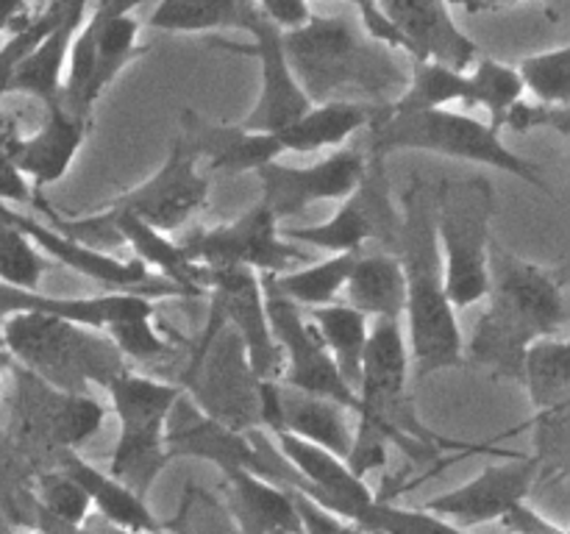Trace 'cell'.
<instances>
[{
  "label": "cell",
  "mask_w": 570,
  "mask_h": 534,
  "mask_svg": "<svg viewBox=\"0 0 570 534\" xmlns=\"http://www.w3.org/2000/svg\"><path fill=\"white\" fill-rule=\"evenodd\" d=\"M0 393H3V384H0Z\"/></svg>",
  "instance_id": "db71d44e"
},
{
  "label": "cell",
  "mask_w": 570,
  "mask_h": 534,
  "mask_svg": "<svg viewBox=\"0 0 570 534\" xmlns=\"http://www.w3.org/2000/svg\"><path fill=\"white\" fill-rule=\"evenodd\" d=\"M468 72L454 70L440 61H417L406 78L404 89L387 100L390 115H415V111L449 109L451 103L468 106Z\"/></svg>",
  "instance_id": "f546056e"
},
{
  "label": "cell",
  "mask_w": 570,
  "mask_h": 534,
  "mask_svg": "<svg viewBox=\"0 0 570 534\" xmlns=\"http://www.w3.org/2000/svg\"><path fill=\"white\" fill-rule=\"evenodd\" d=\"M534 415L570 409V343L568 337H543L523 354L521 382Z\"/></svg>",
  "instance_id": "83f0119b"
},
{
  "label": "cell",
  "mask_w": 570,
  "mask_h": 534,
  "mask_svg": "<svg viewBox=\"0 0 570 534\" xmlns=\"http://www.w3.org/2000/svg\"><path fill=\"white\" fill-rule=\"evenodd\" d=\"M204 284L206 295H209V315L243 339L256 376L278 382L282 378V350L273 339L259 276L243 270V267L204 270Z\"/></svg>",
  "instance_id": "9a60e30c"
},
{
  "label": "cell",
  "mask_w": 570,
  "mask_h": 534,
  "mask_svg": "<svg viewBox=\"0 0 570 534\" xmlns=\"http://www.w3.org/2000/svg\"><path fill=\"white\" fill-rule=\"evenodd\" d=\"M20 122L11 115L0 111V204L6 206H28L37 195V189L28 184V178L17 170L14 159H11V145L20 139Z\"/></svg>",
  "instance_id": "b9f144b4"
},
{
  "label": "cell",
  "mask_w": 570,
  "mask_h": 534,
  "mask_svg": "<svg viewBox=\"0 0 570 534\" xmlns=\"http://www.w3.org/2000/svg\"><path fill=\"white\" fill-rule=\"evenodd\" d=\"M445 293L456 312L488 298L495 189L488 178H443L432 189Z\"/></svg>",
  "instance_id": "5b68a950"
},
{
  "label": "cell",
  "mask_w": 570,
  "mask_h": 534,
  "mask_svg": "<svg viewBox=\"0 0 570 534\" xmlns=\"http://www.w3.org/2000/svg\"><path fill=\"white\" fill-rule=\"evenodd\" d=\"M523 89L538 103L570 106V44L523 56L515 65Z\"/></svg>",
  "instance_id": "d590c367"
},
{
  "label": "cell",
  "mask_w": 570,
  "mask_h": 534,
  "mask_svg": "<svg viewBox=\"0 0 570 534\" xmlns=\"http://www.w3.org/2000/svg\"><path fill=\"white\" fill-rule=\"evenodd\" d=\"M104 334L126 362H161L173 356V343L156 328L154 317H126L106 326Z\"/></svg>",
  "instance_id": "60d3db41"
},
{
  "label": "cell",
  "mask_w": 570,
  "mask_h": 534,
  "mask_svg": "<svg viewBox=\"0 0 570 534\" xmlns=\"http://www.w3.org/2000/svg\"><path fill=\"white\" fill-rule=\"evenodd\" d=\"M401 226L395 256L406 281L404 334L410 345V362L415 378H426L440 370L465 365V337L460 317L445 293L443 259H440L438 234H434L432 187L421 176H410L401 195Z\"/></svg>",
  "instance_id": "6da1fadb"
},
{
  "label": "cell",
  "mask_w": 570,
  "mask_h": 534,
  "mask_svg": "<svg viewBox=\"0 0 570 534\" xmlns=\"http://www.w3.org/2000/svg\"><path fill=\"white\" fill-rule=\"evenodd\" d=\"M367 156L362 150H334L326 159H317L306 167H289L282 161L259 167L256 176L262 181V198L278 222L298 217L321 200H345L365 176Z\"/></svg>",
  "instance_id": "5bb4252c"
},
{
  "label": "cell",
  "mask_w": 570,
  "mask_h": 534,
  "mask_svg": "<svg viewBox=\"0 0 570 534\" xmlns=\"http://www.w3.org/2000/svg\"><path fill=\"white\" fill-rule=\"evenodd\" d=\"M271 437L276 443L278 454L295 467V473L304 482L295 493L306 495V498L315 501L326 512L348 523H356L362 512L376 501L371 484L356 476L343 456L332 454L326 448H317L312 443H304V439L293 437V434L282 432L271 434Z\"/></svg>",
  "instance_id": "e0dca14e"
},
{
  "label": "cell",
  "mask_w": 570,
  "mask_h": 534,
  "mask_svg": "<svg viewBox=\"0 0 570 534\" xmlns=\"http://www.w3.org/2000/svg\"><path fill=\"white\" fill-rule=\"evenodd\" d=\"M11 365V359H9V354H6V345H3V339H0V373L6 370V367Z\"/></svg>",
  "instance_id": "f907efd6"
},
{
  "label": "cell",
  "mask_w": 570,
  "mask_h": 534,
  "mask_svg": "<svg viewBox=\"0 0 570 534\" xmlns=\"http://www.w3.org/2000/svg\"><path fill=\"white\" fill-rule=\"evenodd\" d=\"M204 165L206 172H256L259 167L284 156L276 134L248 131L239 122H212L198 111H181V128L176 134Z\"/></svg>",
  "instance_id": "ffe728a7"
},
{
  "label": "cell",
  "mask_w": 570,
  "mask_h": 534,
  "mask_svg": "<svg viewBox=\"0 0 570 534\" xmlns=\"http://www.w3.org/2000/svg\"><path fill=\"white\" fill-rule=\"evenodd\" d=\"M282 42L309 103L345 100V92L387 103V95L395 98L410 78L393 48L367 37L360 20L343 14H312L301 28L282 31Z\"/></svg>",
  "instance_id": "7a4b0ae2"
},
{
  "label": "cell",
  "mask_w": 570,
  "mask_h": 534,
  "mask_svg": "<svg viewBox=\"0 0 570 534\" xmlns=\"http://www.w3.org/2000/svg\"><path fill=\"white\" fill-rule=\"evenodd\" d=\"M92 0H70L65 17L59 20V26L42 39L37 50L22 61L14 70V76L9 78V87H6V95L20 92L31 95L39 103L48 106L59 100L61 92V78H65L67 67V53H70V44L76 39L78 28H81L83 17H87V9Z\"/></svg>",
  "instance_id": "484cf974"
},
{
  "label": "cell",
  "mask_w": 570,
  "mask_h": 534,
  "mask_svg": "<svg viewBox=\"0 0 570 534\" xmlns=\"http://www.w3.org/2000/svg\"><path fill=\"white\" fill-rule=\"evenodd\" d=\"M89 131H92V120L70 115L56 100V103L45 106L42 126L33 134H20V139L11 145V159H14L17 170L28 178V184L42 192L45 187L59 184L70 172Z\"/></svg>",
  "instance_id": "44dd1931"
},
{
  "label": "cell",
  "mask_w": 570,
  "mask_h": 534,
  "mask_svg": "<svg viewBox=\"0 0 570 534\" xmlns=\"http://www.w3.org/2000/svg\"><path fill=\"white\" fill-rule=\"evenodd\" d=\"M31 493L39 510L65 526H83L92 517L87 493L59 467H45L33 473Z\"/></svg>",
  "instance_id": "8d00e7d4"
},
{
  "label": "cell",
  "mask_w": 570,
  "mask_h": 534,
  "mask_svg": "<svg viewBox=\"0 0 570 534\" xmlns=\"http://www.w3.org/2000/svg\"><path fill=\"white\" fill-rule=\"evenodd\" d=\"M351 534H367V532H365V528H360V526H356L354 532H351Z\"/></svg>",
  "instance_id": "f5cc1de1"
},
{
  "label": "cell",
  "mask_w": 570,
  "mask_h": 534,
  "mask_svg": "<svg viewBox=\"0 0 570 534\" xmlns=\"http://www.w3.org/2000/svg\"><path fill=\"white\" fill-rule=\"evenodd\" d=\"M239 31L250 37V44L228 42V39L215 37V48L228 50V53L254 56L259 61V98H256L254 109L239 120V126L248 131L259 134H276L287 128L289 122L298 120L301 115L309 111V98L304 95L301 83L295 81L293 70H289L287 53H284L282 28L273 26L256 3L245 11Z\"/></svg>",
  "instance_id": "7c38bea8"
},
{
  "label": "cell",
  "mask_w": 570,
  "mask_h": 534,
  "mask_svg": "<svg viewBox=\"0 0 570 534\" xmlns=\"http://www.w3.org/2000/svg\"><path fill=\"white\" fill-rule=\"evenodd\" d=\"M9 206L0 204V284L26 293H37L48 276L50 259L39 254L37 245L6 217Z\"/></svg>",
  "instance_id": "e575fe53"
},
{
  "label": "cell",
  "mask_w": 570,
  "mask_h": 534,
  "mask_svg": "<svg viewBox=\"0 0 570 534\" xmlns=\"http://www.w3.org/2000/svg\"><path fill=\"white\" fill-rule=\"evenodd\" d=\"M209 192V172L200 167L198 156L176 137L154 176L145 178L137 187L126 189V192L115 195L106 204V209L128 211V215L154 226L156 231L170 234L187 226L204 209Z\"/></svg>",
  "instance_id": "4fadbf2b"
},
{
  "label": "cell",
  "mask_w": 570,
  "mask_h": 534,
  "mask_svg": "<svg viewBox=\"0 0 570 534\" xmlns=\"http://www.w3.org/2000/svg\"><path fill=\"white\" fill-rule=\"evenodd\" d=\"M484 300L521 323L534 339L566 337V273L527 261L495 239L490 245V289Z\"/></svg>",
  "instance_id": "30bf717a"
},
{
  "label": "cell",
  "mask_w": 570,
  "mask_h": 534,
  "mask_svg": "<svg viewBox=\"0 0 570 534\" xmlns=\"http://www.w3.org/2000/svg\"><path fill=\"white\" fill-rule=\"evenodd\" d=\"M33 17L31 0H0V33L9 37Z\"/></svg>",
  "instance_id": "bcb514c9"
},
{
  "label": "cell",
  "mask_w": 570,
  "mask_h": 534,
  "mask_svg": "<svg viewBox=\"0 0 570 534\" xmlns=\"http://www.w3.org/2000/svg\"><path fill=\"white\" fill-rule=\"evenodd\" d=\"M92 528L100 534H170V532H165V528H159V532H120V528L104 526V523H100V526H92Z\"/></svg>",
  "instance_id": "681fc988"
},
{
  "label": "cell",
  "mask_w": 570,
  "mask_h": 534,
  "mask_svg": "<svg viewBox=\"0 0 570 534\" xmlns=\"http://www.w3.org/2000/svg\"><path fill=\"white\" fill-rule=\"evenodd\" d=\"M382 14L410 42L415 61H440L468 72L479 59V48L451 17L445 0H376Z\"/></svg>",
  "instance_id": "ac0fdd59"
},
{
  "label": "cell",
  "mask_w": 570,
  "mask_h": 534,
  "mask_svg": "<svg viewBox=\"0 0 570 534\" xmlns=\"http://www.w3.org/2000/svg\"><path fill=\"white\" fill-rule=\"evenodd\" d=\"M340 3H348L351 9L356 11V20H360L362 31H365L367 37H373L376 42L387 44V48L393 50H406V53H410V42H406V39L401 37L399 28L382 14L376 0H340Z\"/></svg>",
  "instance_id": "ee69618b"
},
{
  "label": "cell",
  "mask_w": 570,
  "mask_h": 534,
  "mask_svg": "<svg viewBox=\"0 0 570 534\" xmlns=\"http://www.w3.org/2000/svg\"><path fill=\"white\" fill-rule=\"evenodd\" d=\"M384 103L371 100H328L312 103L306 115L276 131L284 154H317V150H340L354 134L367 131L382 115Z\"/></svg>",
  "instance_id": "cb8c5ba5"
},
{
  "label": "cell",
  "mask_w": 570,
  "mask_h": 534,
  "mask_svg": "<svg viewBox=\"0 0 570 534\" xmlns=\"http://www.w3.org/2000/svg\"><path fill=\"white\" fill-rule=\"evenodd\" d=\"M262 293H265L267 320H271L273 339L282 350V378L278 382L301 393L317 395V398L334 400L345 406L351 415L360 412V395L345 384L337 365L328 356L326 345L317 337L309 317H304L301 306L284 298L273 287L271 276H259Z\"/></svg>",
  "instance_id": "8fae6325"
},
{
  "label": "cell",
  "mask_w": 570,
  "mask_h": 534,
  "mask_svg": "<svg viewBox=\"0 0 570 534\" xmlns=\"http://www.w3.org/2000/svg\"><path fill=\"white\" fill-rule=\"evenodd\" d=\"M354 526L365 528L367 534H468V528L454 526L445 517L434 515L429 510H410V506L390 504L387 498H379L362 512Z\"/></svg>",
  "instance_id": "f35d334b"
},
{
  "label": "cell",
  "mask_w": 570,
  "mask_h": 534,
  "mask_svg": "<svg viewBox=\"0 0 570 534\" xmlns=\"http://www.w3.org/2000/svg\"><path fill=\"white\" fill-rule=\"evenodd\" d=\"M14 462H20V459H17L14 448H11V439L6 437V432H0V467L14 465ZM20 465H22V462H20Z\"/></svg>",
  "instance_id": "c3c4849f"
},
{
  "label": "cell",
  "mask_w": 570,
  "mask_h": 534,
  "mask_svg": "<svg viewBox=\"0 0 570 534\" xmlns=\"http://www.w3.org/2000/svg\"><path fill=\"white\" fill-rule=\"evenodd\" d=\"M468 89H471L468 106H479V109L488 111V122L495 131H501L504 117L527 95L515 67L504 65L499 59H490V56H479L473 61L471 70H468Z\"/></svg>",
  "instance_id": "d6a6232c"
},
{
  "label": "cell",
  "mask_w": 570,
  "mask_h": 534,
  "mask_svg": "<svg viewBox=\"0 0 570 534\" xmlns=\"http://www.w3.org/2000/svg\"><path fill=\"white\" fill-rule=\"evenodd\" d=\"M401 226H404V215H401V206H395L384 159L367 156L360 187L343 200V206L326 222L282 226V234L298 248L309 245V248L326 250V254H362V250L395 254Z\"/></svg>",
  "instance_id": "ba28073f"
},
{
  "label": "cell",
  "mask_w": 570,
  "mask_h": 534,
  "mask_svg": "<svg viewBox=\"0 0 570 534\" xmlns=\"http://www.w3.org/2000/svg\"><path fill=\"white\" fill-rule=\"evenodd\" d=\"M317 337L326 345L328 356L337 365L340 376L345 378L351 389L356 393L362 373V356H365L367 334H371V320L351 309L348 304H328L317 306L309 315Z\"/></svg>",
  "instance_id": "f1b7e54d"
},
{
  "label": "cell",
  "mask_w": 570,
  "mask_h": 534,
  "mask_svg": "<svg viewBox=\"0 0 570 534\" xmlns=\"http://www.w3.org/2000/svg\"><path fill=\"white\" fill-rule=\"evenodd\" d=\"M259 382L243 339L217 317L206 315L204 328L189 343L187 365L173 384H178L200 412L226 423L234 432L248 434L262 428Z\"/></svg>",
  "instance_id": "8992f818"
},
{
  "label": "cell",
  "mask_w": 570,
  "mask_h": 534,
  "mask_svg": "<svg viewBox=\"0 0 570 534\" xmlns=\"http://www.w3.org/2000/svg\"><path fill=\"white\" fill-rule=\"evenodd\" d=\"M106 393H109L111 409L120 423V434H117L106 473L137 495L148 498L154 484L170 465L165 432L167 417H170L176 398L181 395V387L126 367L106 387Z\"/></svg>",
  "instance_id": "52a82bcc"
},
{
  "label": "cell",
  "mask_w": 570,
  "mask_h": 534,
  "mask_svg": "<svg viewBox=\"0 0 570 534\" xmlns=\"http://www.w3.org/2000/svg\"><path fill=\"white\" fill-rule=\"evenodd\" d=\"M401 150H421V154H438L445 159L490 167L551 195L540 167L527 156L515 154L504 142L501 131H495L488 120H479L468 111L434 109L415 111V115H390L384 103L379 120L367 128L365 156L387 159L390 154H401Z\"/></svg>",
  "instance_id": "277c9868"
},
{
  "label": "cell",
  "mask_w": 570,
  "mask_h": 534,
  "mask_svg": "<svg viewBox=\"0 0 570 534\" xmlns=\"http://www.w3.org/2000/svg\"><path fill=\"white\" fill-rule=\"evenodd\" d=\"M0 339L17 367L59 393H89L92 384L106 389L128 367L100 328L45 312L3 317Z\"/></svg>",
  "instance_id": "3957f363"
},
{
  "label": "cell",
  "mask_w": 570,
  "mask_h": 534,
  "mask_svg": "<svg viewBox=\"0 0 570 534\" xmlns=\"http://www.w3.org/2000/svg\"><path fill=\"white\" fill-rule=\"evenodd\" d=\"M223 504L243 534H304L293 495L267 478L232 471L223 476Z\"/></svg>",
  "instance_id": "603a6c76"
},
{
  "label": "cell",
  "mask_w": 570,
  "mask_h": 534,
  "mask_svg": "<svg viewBox=\"0 0 570 534\" xmlns=\"http://www.w3.org/2000/svg\"><path fill=\"white\" fill-rule=\"evenodd\" d=\"M184 254L200 270H243L256 276H278L304 265V248L284 239L282 222L265 204H254L234 220L198 228L181 243Z\"/></svg>",
  "instance_id": "9c48e42d"
},
{
  "label": "cell",
  "mask_w": 570,
  "mask_h": 534,
  "mask_svg": "<svg viewBox=\"0 0 570 534\" xmlns=\"http://www.w3.org/2000/svg\"><path fill=\"white\" fill-rule=\"evenodd\" d=\"M534 487H538L534 459L512 454L504 456V462L484 465L476 476L468 478L456 490L429 498L423 510L445 517L460 528H473L482 523H499L512 506L529 501Z\"/></svg>",
  "instance_id": "2e32d148"
},
{
  "label": "cell",
  "mask_w": 570,
  "mask_h": 534,
  "mask_svg": "<svg viewBox=\"0 0 570 534\" xmlns=\"http://www.w3.org/2000/svg\"><path fill=\"white\" fill-rule=\"evenodd\" d=\"M70 0H48L39 11H33L31 20L26 26H20L17 31L9 33L3 44H0V98L6 95L9 87V78L14 76L17 67L33 53V50L42 44V39L59 26V20L65 17Z\"/></svg>",
  "instance_id": "ab89813d"
},
{
  "label": "cell",
  "mask_w": 570,
  "mask_h": 534,
  "mask_svg": "<svg viewBox=\"0 0 570 534\" xmlns=\"http://www.w3.org/2000/svg\"><path fill=\"white\" fill-rule=\"evenodd\" d=\"M28 534H39V532H28Z\"/></svg>",
  "instance_id": "11a10c76"
},
{
  "label": "cell",
  "mask_w": 570,
  "mask_h": 534,
  "mask_svg": "<svg viewBox=\"0 0 570 534\" xmlns=\"http://www.w3.org/2000/svg\"><path fill=\"white\" fill-rule=\"evenodd\" d=\"M167 456L173 459L212 462L220 476L232 471H250L256 467V448L248 434L234 432L226 423L215 421L200 412L187 395H178L167 417L165 432Z\"/></svg>",
  "instance_id": "d6986e66"
},
{
  "label": "cell",
  "mask_w": 570,
  "mask_h": 534,
  "mask_svg": "<svg viewBox=\"0 0 570 534\" xmlns=\"http://www.w3.org/2000/svg\"><path fill=\"white\" fill-rule=\"evenodd\" d=\"M106 409L89 393H59L50 395V432L59 451H78L83 443L104 428Z\"/></svg>",
  "instance_id": "836d02e7"
},
{
  "label": "cell",
  "mask_w": 570,
  "mask_h": 534,
  "mask_svg": "<svg viewBox=\"0 0 570 534\" xmlns=\"http://www.w3.org/2000/svg\"><path fill=\"white\" fill-rule=\"evenodd\" d=\"M501 528L510 534H570L568 526L551 521L549 515H543L540 510H534L529 501L512 506L504 517H501Z\"/></svg>",
  "instance_id": "f6af8a7d"
},
{
  "label": "cell",
  "mask_w": 570,
  "mask_h": 534,
  "mask_svg": "<svg viewBox=\"0 0 570 534\" xmlns=\"http://www.w3.org/2000/svg\"><path fill=\"white\" fill-rule=\"evenodd\" d=\"M53 467L65 471L87 493L89 506L104 526L120 528V532H159L161 528V521L154 515L148 498L95 467L78 451H61Z\"/></svg>",
  "instance_id": "7402d4cb"
},
{
  "label": "cell",
  "mask_w": 570,
  "mask_h": 534,
  "mask_svg": "<svg viewBox=\"0 0 570 534\" xmlns=\"http://www.w3.org/2000/svg\"><path fill=\"white\" fill-rule=\"evenodd\" d=\"M356 254H332L321 261L298 265L293 270H284L278 276H271L273 287L293 300L301 309H317V306L337 304V295L343 293L345 281L351 276Z\"/></svg>",
  "instance_id": "4dcf8cb0"
},
{
  "label": "cell",
  "mask_w": 570,
  "mask_h": 534,
  "mask_svg": "<svg viewBox=\"0 0 570 534\" xmlns=\"http://www.w3.org/2000/svg\"><path fill=\"white\" fill-rule=\"evenodd\" d=\"M161 528L170 534H243L228 515L226 504L193 482L184 487L176 515L161 521Z\"/></svg>",
  "instance_id": "74e56055"
},
{
  "label": "cell",
  "mask_w": 570,
  "mask_h": 534,
  "mask_svg": "<svg viewBox=\"0 0 570 534\" xmlns=\"http://www.w3.org/2000/svg\"><path fill=\"white\" fill-rule=\"evenodd\" d=\"M343 293L345 304L365 315L367 320H404L406 281L395 254H387V250L356 254Z\"/></svg>",
  "instance_id": "d4e9b609"
},
{
  "label": "cell",
  "mask_w": 570,
  "mask_h": 534,
  "mask_svg": "<svg viewBox=\"0 0 570 534\" xmlns=\"http://www.w3.org/2000/svg\"><path fill=\"white\" fill-rule=\"evenodd\" d=\"M554 131L562 139L570 137V106H546V103H527V100H518L510 109V115L504 117V126L501 131L512 134H529V131Z\"/></svg>",
  "instance_id": "7bdbcfd3"
},
{
  "label": "cell",
  "mask_w": 570,
  "mask_h": 534,
  "mask_svg": "<svg viewBox=\"0 0 570 534\" xmlns=\"http://www.w3.org/2000/svg\"><path fill=\"white\" fill-rule=\"evenodd\" d=\"M254 0H159L148 17V28L165 33H209L237 28Z\"/></svg>",
  "instance_id": "1f68e13d"
},
{
  "label": "cell",
  "mask_w": 570,
  "mask_h": 534,
  "mask_svg": "<svg viewBox=\"0 0 570 534\" xmlns=\"http://www.w3.org/2000/svg\"><path fill=\"white\" fill-rule=\"evenodd\" d=\"M445 3H456L465 11L476 14V11H493V9H507V6H515L521 0H445Z\"/></svg>",
  "instance_id": "7dc6e473"
},
{
  "label": "cell",
  "mask_w": 570,
  "mask_h": 534,
  "mask_svg": "<svg viewBox=\"0 0 570 534\" xmlns=\"http://www.w3.org/2000/svg\"><path fill=\"white\" fill-rule=\"evenodd\" d=\"M551 6H554V14L557 11H562L568 6V0H551Z\"/></svg>",
  "instance_id": "816d5d0a"
},
{
  "label": "cell",
  "mask_w": 570,
  "mask_h": 534,
  "mask_svg": "<svg viewBox=\"0 0 570 534\" xmlns=\"http://www.w3.org/2000/svg\"><path fill=\"white\" fill-rule=\"evenodd\" d=\"M293 434L304 443L326 448L337 456H348L354 443L351 412L334 400L301 393L282 384V428L276 434Z\"/></svg>",
  "instance_id": "4316f807"
}]
</instances>
